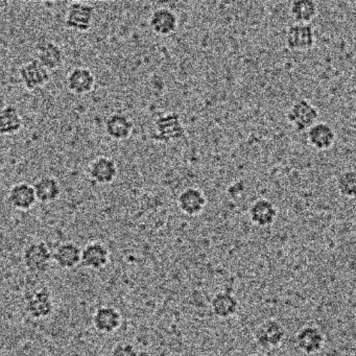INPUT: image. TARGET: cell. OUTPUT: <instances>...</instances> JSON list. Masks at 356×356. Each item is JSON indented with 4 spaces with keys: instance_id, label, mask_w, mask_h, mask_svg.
<instances>
[{
    "instance_id": "24",
    "label": "cell",
    "mask_w": 356,
    "mask_h": 356,
    "mask_svg": "<svg viewBox=\"0 0 356 356\" xmlns=\"http://www.w3.org/2000/svg\"><path fill=\"white\" fill-rule=\"evenodd\" d=\"M38 202L42 204H51L61 197L62 188L59 181L51 176L39 178L34 184Z\"/></svg>"
},
{
    "instance_id": "11",
    "label": "cell",
    "mask_w": 356,
    "mask_h": 356,
    "mask_svg": "<svg viewBox=\"0 0 356 356\" xmlns=\"http://www.w3.org/2000/svg\"><path fill=\"white\" fill-rule=\"evenodd\" d=\"M177 204L182 213L193 218L203 213L207 206V197L197 187H187L179 193Z\"/></svg>"
},
{
    "instance_id": "12",
    "label": "cell",
    "mask_w": 356,
    "mask_h": 356,
    "mask_svg": "<svg viewBox=\"0 0 356 356\" xmlns=\"http://www.w3.org/2000/svg\"><path fill=\"white\" fill-rule=\"evenodd\" d=\"M296 345L302 353L314 355L318 353L325 345V335L318 327L306 325L298 330Z\"/></svg>"
},
{
    "instance_id": "20",
    "label": "cell",
    "mask_w": 356,
    "mask_h": 356,
    "mask_svg": "<svg viewBox=\"0 0 356 356\" xmlns=\"http://www.w3.org/2000/svg\"><path fill=\"white\" fill-rule=\"evenodd\" d=\"M36 59L49 72L59 70L64 63L61 47L54 41H42L36 47Z\"/></svg>"
},
{
    "instance_id": "17",
    "label": "cell",
    "mask_w": 356,
    "mask_h": 356,
    "mask_svg": "<svg viewBox=\"0 0 356 356\" xmlns=\"http://www.w3.org/2000/svg\"><path fill=\"white\" fill-rule=\"evenodd\" d=\"M110 251L105 243L91 241L82 249V266L89 270H99L109 264Z\"/></svg>"
},
{
    "instance_id": "16",
    "label": "cell",
    "mask_w": 356,
    "mask_h": 356,
    "mask_svg": "<svg viewBox=\"0 0 356 356\" xmlns=\"http://www.w3.org/2000/svg\"><path fill=\"white\" fill-rule=\"evenodd\" d=\"M248 214L252 224L259 228H268L276 222L278 209L272 201L262 197L252 203Z\"/></svg>"
},
{
    "instance_id": "18",
    "label": "cell",
    "mask_w": 356,
    "mask_h": 356,
    "mask_svg": "<svg viewBox=\"0 0 356 356\" xmlns=\"http://www.w3.org/2000/svg\"><path fill=\"white\" fill-rule=\"evenodd\" d=\"M106 134L112 140L124 141L130 138L134 132V122L124 113H112L105 120Z\"/></svg>"
},
{
    "instance_id": "9",
    "label": "cell",
    "mask_w": 356,
    "mask_h": 356,
    "mask_svg": "<svg viewBox=\"0 0 356 356\" xmlns=\"http://www.w3.org/2000/svg\"><path fill=\"white\" fill-rule=\"evenodd\" d=\"M118 176V166L113 158L99 156L89 164L88 178L93 184H111Z\"/></svg>"
},
{
    "instance_id": "2",
    "label": "cell",
    "mask_w": 356,
    "mask_h": 356,
    "mask_svg": "<svg viewBox=\"0 0 356 356\" xmlns=\"http://www.w3.org/2000/svg\"><path fill=\"white\" fill-rule=\"evenodd\" d=\"M185 135L184 124L176 112L159 116L153 124L151 139L155 143H170L180 140Z\"/></svg>"
},
{
    "instance_id": "22",
    "label": "cell",
    "mask_w": 356,
    "mask_h": 356,
    "mask_svg": "<svg viewBox=\"0 0 356 356\" xmlns=\"http://www.w3.org/2000/svg\"><path fill=\"white\" fill-rule=\"evenodd\" d=\"M210 307L218 318H232L238 312L239 301L230 291H218L212 297Z\"/></svg>"
},
{
    "instance_id": "4",
    "label": "cell",
    "mask_w": 356,
    "mask_h": 356,
    "mask_svg": "<svg viewBox=\"0 0 356 356\" xmlns=\"http://www.w3.org/2000/svg\"><path fill=\"white\" fill-rule=\"evenodd\" d=\"M320 112L318 108L308 99H301L296 101L289 107L286 113L287 122L296 132H307L312 126L318 122Z\"/></svg>"
},
{
    "instance_id": "3",
    "label": "cell",
    "mask_w": 356,
    "mask_h": 356,
    "mask_svg": "<svg viewBox=\"0 0 356 356\" xmlns=\"http://www.w3.org/2000/svg\"><path fill=\"white\" fill-rule=\"evenodd\" d=\"M54 261V252L44 241H33L26 245L22 254L24 268L31 274H44L51 268Z\"/></svg>"
},
{
    "instance_id": "23",
    "label": "cell",
    "mask_w": 356,
    "mask_h": 356,
    "mask_svg": "<svg viewBox=\"0 0 356 356\" xmlns=\"http://www.w3.org/2000/svg\"><path fill=\"white\" fill-rule=\"evenodd\" d=\"M24 128V120L19 110L14 105H7L0 112V133L3 136H13Z\"/></svg>"
},
{
    "instance_id": "1",
    "label": "cell",
    "mask_w": 356,
    "mask_h": 356,
    "mask_svg": "<svg viewBox=\"0 0 356 356\" xmlns=\"http://www.w3.org/2000/svg\"><path fill=\"white\" fill-rule=\"evenodd\" d=\"M24 302L26 314L35 320L49 318L55 312L53 293L45 285L29 289L24 293Z\"/></svg>"
},
{
    "instance_id": "10",
    "label": "cell",
    "mask_w": 356,
    "mask_h": 356,
    "mask_svg": "<svg viewBox=\"0 0 356 356\" xmlns=\"http://www.w3.org/2000/svg\"><path fill=\"white\" fill-rule=\"evenodd\" d=\"M92 324L97 332L102 334H113L122 327V316L120 310L114 306H99L93 314Z\"/></svg>"
},
{
    "instance_id": "25",
    "label": "cell",
    "mask_w": 356,
    "mask_h": 356,
    "mask_svg": "<svg viewBox=\"0 0 356 356\" xmlns=\"http://www.w3.org/2000/svg\"><path fill=\"white\" fill-rule=\"evenodd\" d=\"M318 12V5L312 0H296L289 7V13L296 24H310Z\"/></svg>"
},
{
    "instance_id": "8",
    "label": "cell",
    "mask_w": 356,
    "mask_h": 356,
    "mask_svg": "<svg viewBox=\"0 0 356 356\" xmlns=\"http://www.w3.org/2000/svg\"><path fill=\"white\" fill-rule=\"evenodd\" d=\"M20 82L28 90L42 88L51 80V72L37 59L30 60L22 64L18 70Z\"/></svg>"
},
{
    "instance_id": "15",
    "label": "cell",
    "mask_w": 356,
    "mask_h": 356,
    "mask_svg": "<svg viewBox=\"0 0 356 356\" xmlns=\"http://www.w3.org/2000/svg\"><path fill=\"white\" fill-rule=\"evenodd\" d=\"M95 74L87 67H76L68 72L66 76V87L70 92L76 95H86L95 89Z\"/></svg>"
},
{
    "instance_id": "21",
    "label": "cell",
    "mask_w": 356,
    "mask_h": 356,
    "mask_svg": "<svg viewBox=\"0 0 356 356\" xmlns=\"http://www.w3.org/2000/svg\"><path fill=\"white\" fill-rule=\"evenodd\" d=\"M54 262L62 270H74L82 264V249L72 241L61 243L54 252Z\"/></svg>"
},
{
    "instance_id": "5",
    "label": "cell",
    "mask_w": 356,
    "mask_h": 356,
    "mask_svg": "<svg viewBox=\"0 0 356 356\" xmlns=\"http://www.w3.org/2000/svg\"><path fill=\"white\" fill-rule=\"evenodd\" d=\"M95 9L92 5L82 1L72 3L67 7L64 19L66 29L74 32H88L95 22Z\"/></svg>"
},
{
    "instance_id": "7",
    "label": "cell",
    "mask_w": 356,
    "mask_h": 356,
    "mask_svg": "<svg viewBox=\"0 0 356 356\" xmlns=\"http://www.w3.org/2000/svg\"><path fill=\"white\" fill-rule=\"evenodd\" d=\"M316 42L314 26L310 24H293L285 34V44L291 51L304 53L310 51Z\"/></svg>"
},
{
    "instance_id": "28",
    "label": "cell",
    "mask_w": 356,
    "mask_h": 356,
    "mask_svg": "<svg viewBox=\"0 0 356 356\" xmlns=\"http://www.w3.org/2000/svg\"><path fill=\"white\" fill-rule=\"evenodd\" d=\"M251 356H268V355H266V354L257 353V354H253V355H251Z\"/></svg>"
},
{
    "instance_id": "27",
    "label": "cell",
    "mask_w": 356,
    "mask_h": 356,
    "mask_svg": "<svg viewBox=\"0 0 356 356\" xmlns=\"http://www.w3.org/2000/svg\"><path fill=\"white\" fill-rule=\"evenodd\" d=\"M111 356H139L138 350L133 343L120 341L112 349Z\"/></svg>"
},
{
    "instance_id": "6",
    "label": "cell",
    "mask_w": 356,
    "mask_h": 356,
    "mask_svg": "<svg viewBox=\"0 0 356 356\" xmlns=\"http://www.w3.org/2000/svg\"><path fill=\"white\" fill-rule=\"evenodd\" d=\"M286 331L284 326L275 318H268L258 325L254 339L258 347L264 350H274L280 347L284 341Z\"/></svg>"
},
{
    "instance_id": "19",
    "label": "cell",
    "mask_w": 356,
    "mask_h": 356,
    "mask_svg": "<svg viewBox=\"0 0 356 356\" xmlns=\"http://www.w3.org/2000/svg\"><path fill=\"white\" fill-rule=\"evenodd\" d=\"M308 145L316 151H328L334 145L337 133L327 122H316L306 134Z\"/></svg>"
},
{
    "instance_id": "26",
    "label": "cell",
    "mask_w": 356,
    "mask_h": 356,
    "mask_svg": "<svg viewBox=\"0 0 356 356\" xmlns=\"http://www.w3.org/2000/svg\"><path fill=\"white\" fill-rule=\"evenodd\" d=\"M337 189L341 197L356 199V170L341 172L337 179Z\"/></svg>"
},
{
    "instance_id": "14",
    "label": "cell",
    "mask_w": 356,
    "mask_h": 356,
    "mask_svg": "<svg viewBox=\"0 0 356 356\" xmlns=\"http://www.w3.org/2000/svg\"><path fill=\"white\" fill-rule=\"evenodd\" d=\"M8 202L12 208L18 211H29L32 209L38 202L34 185L28 182L14 184L8 193Z\"/></svg>"
},
{
    "instance_id": "13",
    "label": "cell",
    "mask_w": 356,
    "mask_h": 356,
    "mask_svg": "<svg viewBox=\"0 0 356 356\" xmlns=\"http://www.w3.org/2000/svg\"><path fill=\"white\" fill-rule=\"evenodd\" d=\"M149 24L154 34L168 37L178 30L179 17L170 8L162 7L151 14Z\"/></svg>"
}]
</instances>
